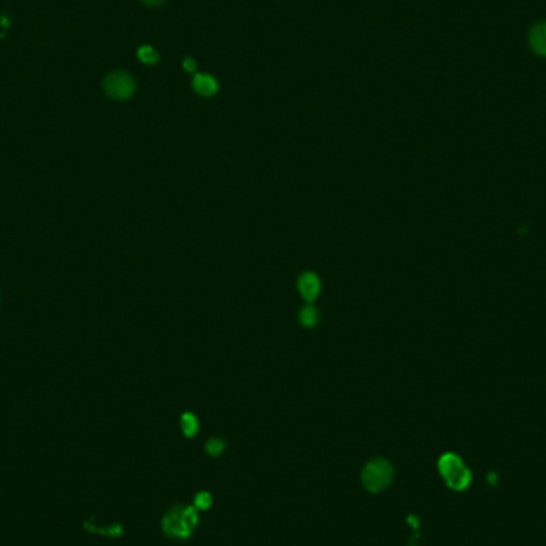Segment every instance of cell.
I'll return each mask as SVG.
<instances>
[{"mask_svg":"<svg viewBox=\"0 0 546 546\" xmlns=\"http://www.w3.org/2000/svg\"><path fill=\"white\" fill-rule=\"evenodd\" d=\"M439 472L443 474L446 484L454 491H465L472 484V472L462 458L455 454H444L439 458Z\"/></svg>","mask_w":546,"mask_h":546,"instance_id":"obj_1","label":"cell"},{"mask_svg":"<svg viewBox=\"0 0 546 546\" xmlns=\"http://www.w3.org/2000/svg\"><path fill=\"white\" fill-rule=\"evenodd\" d=\"M393 474L394 472L390 462L383 460V458H374L363 470V486L369 492H380L392 484Z\"/></svg>","mask_w":546,"mask_h":546,"instance_id":"obj_2","label":"cell"},{"mask_svg":"<svg viewBox=\"0 0 546 546\" xmlns=\"http://www.w3.org/2000/svg\"><path fill=\"white\" fill-rule=\"evenodd\" d=\"M102 86L109 98H112V100H117V101H124L133 96V93L136 90V82L128 72L117 71L109 74L107 77L104 79Z\"/></svg>","mask_w":546,"mask_h":546,"instance_id":"obj_3","label":"cell"},{"mask_svg":"<svg viewBox=\"0 0 546 546\" xmlns=\"http://www.w3.org/2000/svg\"><path fill=\"white\" fill-rule=\"evenodd\" d=\"M164 531L173 537H189L192 532L190 522L185 518L184 508H174L165 516Z\"/></svg>","mask_w":546,"mask_h":546,"instance_id":"obj_4","label":"cell"},{"mask_svg":"<svg viewBox=\"0 0 546 546\" xmlns=\"http://www.w3.org/2000/svg\"><path fill=\"white\" fill-rule=\"evenodd\" d=\"M299 291L307 302H313L315 300L319 293H321V280L317 273L313 272H304L299 278Z\"/></svg>","mask_w":546,"mask_h":546,"instance_id":"obj_5","label":"cell"},{"mask_svg":"<svg viewBox=\"0 0 546 546\" xmlns=\"http://www.w3.org/2000/svg\"><path fill=\"white\" fill-rule=\"evenodd\" d=\"M192 86H194V90L199 93L200 96H205V98L216 95L219 90L218 80L214 79L213 75H208V74H195L194 80H192Z\"/></svg>","mask_w":546,"mask_h":546,"instance_id":"obj_6","label":"cell"},{"mask_svg":"<svg viewBox=\"0 0 546 546\" xmlns=\"http://www.w3.org/2000/svg\"><path fill=\"white\" fill-rule=\"evenodd\" d=\"M528 44L537 55L546 56V22H538L531 29Z\"/></svg>","mask_w":546,"mask_h":546,"instance_id":"obj_7","label":"cell"},{"mask_svg":"<svg viewBox=\"0 0 546 546\" xmlns=\"http://www.w3.org/2000/svg\"><path fill=\"white\" fill-rule=\"evenodd\" d=\"M299 318H300L302 326L315 328L317 324H318V321H319V313H318V310L313 305H305L304 309L300 310Z\"/></svg>","mask_w":546,"mask_h":546,"instance_id":"obj_8","label":"cell"},{"mask_svg":"<svg viewBox=\"0 0 546 546\" xmlns=\"http://www.w3.org/2000/svg\"><path fill=\"white\" fill-rule=\"evenodd\" d=\"M181 427H182V432L185 437H195L197 432H199V420H197V417L194 414H190V412H185V414H182L181 417Z\"/></svg>","mask_w":546,"mask_h":546,"instance_id":"obj_9","label":"cell"},{"mask_svg":"<svg viewBox=\"0 0 546 546\" xmlns=\"http://www.w3.org/2000/svg\"><path fill=\"white\" fill-rule=\"evenodd\" d=\"M138 58L142 62H146V64H157V62H159V60H160L159 53H157V51L152 48V46H149V45H144V46H141V48L138 50Z\"/></svg>","mask_w":546,"mask_h":546,"instance_id":"obj_10","label":"cell"},{"mask_svg":"<svg viewBox=\"0 0 546 546\" xmlns=\"http://www.w3.org/2000/svg\"><path fill=\"white\" fill-rule=\"evenodd\" d=\"M224 449H225V443L222 439H218V438L211 439L210 443L206 444V452L210 455H219L220 452H224Z\"/></svg>","mask_w":546,"mask_h":546,"instance_id":"obj_11","label":"cell"},{"mask_svg":"<svg viewBox=\"0 0 546 546\" xmlns=\"http://www.w3.org/2000/svg\"><path fill=\"white\" fill-rule=\"evenodd\" d=\"M195 505H197V508H200V510L210 508V505H211V495H210V493H208V492H201V493H199V495H197V498H195Z\"/></svg>","mask_w":546,"mask_h":546,"instance_id":"obj_12","label":"cell"},{"mask_svg":"<svg viewBox=\"0 0 546 546\" xmlns=\"http://www.w3.org/2000/svg\"><path fill=\"white\" fill-rule=\"evenodd\" d=\"M184 511H185V518H187V521L190 522V526L194 527L197 522H199V516H197L195 508H184Z\"/></svg>","mask_w":546,"mask_h":546,"instance_id":"obj_13","label":"cell"},{"mask_svg":"<svg viewBox=\"0 0 546 546\" xmlns=\"http://www.w3.org/2000/svg\"><path fill=\"white\" fill-rule=\"evenodd\" d=\"M182 67L185 69V71L194 72L195 69H197V62H195L194 60H192V58H185V60L182 61Z\"/></svg>","mask_w":546,"mask_h":546,"instance_id":"obj_14","label":"cell"},{"mask_svg":"<svg viewBox=\"0 0 546 546\" xmlns=\"http://www.w3.org/2000/svg\"><path fill=\"white\" fill-rule=\"evenodd\" d=\"M141 2L144 5H147V7H159V5L164 4L165 0H141Z\"/></svg>","mask_w":546,"mask_h":546,"instance_id":"obj_15","label":"cell"}]
</instances>
